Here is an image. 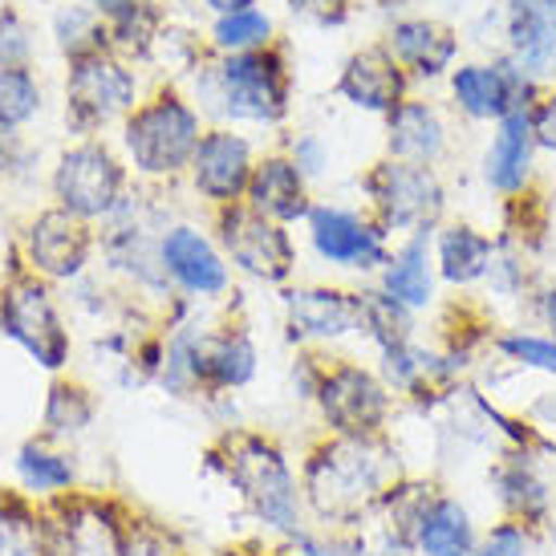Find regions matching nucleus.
Returning <instances> with one entry per match:
<instances>
[{
  "mask_svg": "<svg viewBox=\"0 0 556 556\" xmlns=\"http://www.w3.org/2000/svg\"><path fill=\"white\" fill-rule=\"evenodd\" d=\"M301 464V492L309 525L321 528H366L378 516L387 492L406 476V459L394 439H338L313 434Z\"/></svg>",
  "mask_w": 556,
  "mask_h": 556,
  "instance_id": "f257e3e1",
  "label": "nucleus"
},
{
  "mask_svg": "<svg viewBox=\"0 0 556 556\" xmlns=\"http://www.w3.org/2000/svg\"><path fill=\"white\" fill-rule=\"evenodd\" d=\"M207 471L232 488L240 508L273 544L309 528L301 464L273 431H261V427L216 431L212 447H207Z\"/></svg>",
  "mask_w": 556,
  "mask_h": 556,
  "instance_id": "f03ea898",
  "label": "nucleus"
},
{
  "mask_svg": "<svg viewBox=\"0 0 556 556\" xmlns=\"http://www.w3.org/2000/svg\"><path fill=\"white\" fill-rule=\"evenodd\" d=\"M317 431L338 439H387L402 415V402L357 357H325L321 382L313 394Z\"/></svg>",
  "mask_w": 556,
  "mask_h": 556,
  "instance_id": "7ed1b4c3",
  "label": "nucleus"
},
{
  "mask_svg": "<svg viewBox=\"0 0 556 556\" xmlns=\"http://www.w3.org/2000/svg\"><path fill=\"white\" fill-rule=\"evenodd\" d=\"M203 139L200 110H191L184 98L163 93L147 106L130 110L123 126L126 163L147 179H175L191 167V155Z\"/></svg>",
  "mask_w": 556,
  "mask_h": 556,
  "instance_id": "20e7f679",
  "label": "nucleus"
},
{
  "mask_svg": "<svg viewBox=\"0 0 556 556\" xmlns=\"http://www.w3.org/2000/svg\"><path fill=\"white\" fill-rule=\"evenodd\" d=\"M0 333L53 378H62L74 362L70 325L49 293V280L33 277V273H16L0 289Z\"/></svg>",
  "mask_w": 556,
  "mask_h": 556,
  "instance_id": "39448f33",
  "label": "nucleus"
},
{
  "mask_svg": "<svg viewBox=\"0 0 556 556\" xmlns=\"http://www.w3.org/2000/svg\"><path fill=\"white\" fill-rule=\"evenodd\" d=\"M366 195H370L374 219L399 240L434 236L447 216V187L439 179V170L418 167V163H399V159L374 163V170L366 175Z\"/></svg>",
  "mask_w": 556,
  "mask_h": 556,
  "instance_id": "423d86ee",
  "label": "nucleus"
},
{
  "mask_svg": "<svg viewBox=\"0 0 556 556\" xmlns=\"http://www.w3.org/2000/svg\"><path fill=\"white\" fill-rule=\"evenodd\" d=\"M553 439H528L516 447L495 451L488 459V495L495 500L500 520H516L541 532L556 508V476H553Z\"/></svg>",
  "mask_w": 556,
  "mask_h": 556,
  "instance_id": "0eeeda50",
  "label": "nucleus"
},
{
  "mask_svg": "<svg viewBox=\"0 0 556 556\" xmlns=\"http://www.w3.org/2000/svg\"><path fill=\"white\" fill-rule=\"evenodd\" d=\"M49 187H53V200H58L53 207H62V212L86 219V224H106L130 200L126 163L98 139L74 142L70 151H62L58 167L49 175Z\"/></svg>",
  "mask_w": 556,
  "mask_h": 556,
  "instance_id": "6e6552de",
  "label": "nucleus"
},
{
  "mask_svg": "<svg viewBox=\"0 0 556 556\" xmlns=\"http://www.w3.org/2000/svg\"><path fill=\"white\" fill-rule=\"evenodd\" d=\"M130 516L110 492H78L46 508V556H130Z\"/></svg>",
  "mask_w": 556,
  "mask_h": 556,
  "instance_id": "1a4fd4ad",
  "label": "nucleus"
},
{
  "mask_svg": "<svg viewBox=\"0 0 556 556\" xmlns=\"http://www.w3.org/2000/svg\"><path fill=\"white\" fill-rule=\"evenodd\" d=\"M212 110L232 123H261L273 126L289 110V81L273 53H236L216 70L207 86Z\"/></svg>",
  "mask_w": 556,
  "mask_h": 556,
  "instance_id": "9d476101",
  "label": "nucleus"
},
{
  "mask_svg": "<svg viewBox=\"0 0 556 556\" xmlns=\"http://www.w3.org/2000/svg\"><path fill=\"white\" fill-rule=\"evenodd\" d=\"M216 240L236 273L261 285H289L296 273V244L289 228L256 216L248 203H232L216 212Z\"/></svg>",
  "mask_w": 556,
  "mask_h": 556,
  "instance_id": "9b49d317",
  "label": "nucleus"
},
{
  "mask_svg": "<svg viewBox=\"0 0 556 556\" xmlns=\"http://www.w3.org/2000/svg\"><path fill=\"white\" fill-rule=\"evenodd\" d=\"M305 228H309V248L317 252V261L329 268H345L362 277H378L387 268L390 232L374 216H362L341 203H313Z\"/></svg>",
  "mask_w": 556,
  "mask_h": 556,
  "instance_id": "f8f14e48",
  "label": "nucleus"
},
{
  "mask_svg": "<svg viewBox=\"0 0 556 556\" xmlns=\"http://www.w3.org/2000/svg\"><path fill=\"white\" fill-rule=\"evenodd\" d=\"M280 309H285V333L301 350L362 338V293L354 289H338V285L285 289Z\"/></svg>",
  "mask_w": 556,
  "mask_h": 556,
  "instance_id": "ddd939ff",
  "label": "nucleus"
},
{
  "mask_svg": "<svg viewBox=\"0 0 556 556\" xmlns=\"http://www.w3.org/2000/svg\"><path fill=\"white\" fill-rule=\"evenodd\" d=\"M159 261L170 289H179L187 301H219L232 289V264L224 256L219 240L200 232L195 224H170L159 236Z\"/></svg>",
  "mask_w": 556,
  "mask_h": 556,
  "instance_id": "4468645a",
  "label": "nucleus"
},
{
  "mask_svg": "<svg viewBox=\"0 0 556 556\" xmlns=\"http://www.w3.org/2000/svg\"><path fill=\"white\" fill-rule=\"evenodd\" d=\"M93 248H98L93 224L70 216L62 207L37 212L21 236V252L29 261V273L41 280H78L90 264Z\"/></svg>",
  "mask_w": 556,
  "mask_h": 556,
  "instance_id": "2eb2a0df",
  "label": "nucleus"
},
{
  "mask_svg": "<svg viewBox=\"0 0 556 556\" xmlns=\"http://www.w3.org/2000/svg\"><path fill=\"white\" fill-rule=\"evenodd\" d=\"M9 476L16 492L37 508H53L70 495L86 492V467L78 447H62L46 434H29L16 443L9 455Z\"/></svg>",
  "mask_w": 556,
  "mask_h": 556,
  "instance_id": "dca6fc26",
  "label": "nucleus"
},
{
  "mask_svg": "<svg viewBox=\"0 0 556 556\" xmlns=\"http://www.w3.org/2000/svg\"><path fill=\"white\" fill-rule=\"evenodd\" d=\"M252 167H256V155H252V142L244 135H236L228 126H212L203 130L200 147L191 155V187L195 195L207 200L212 207H232V203H244L248 179H252Z\"/></svg>",
  "mask_w": 556,
  "mask_h": 556,
  "instance_id": "f3484780",
  "label": "nucleus"
},
{
  "mask_svg": "<svg viewBox=\"0 0 556 556\" xmlns=\"http://www.w3.org/2000/svg\"><path fill=\"white\" fill-rule=\"evenodd\" d=\"M65 98H70V123L78 130H98L135 106V78L118 62L90 53V58H78L70 70Z\"/></svg>",
  "mask_w": 556,
  "mask_h": 556,
  "instance_id": "a211bd4d",
  "label": "nucleus"
},
{
  "mask_svg": "<svg viewBox=\"0 0 556 556\" xmlns=\"http://www.w3.org/2000/svg\"><path fill=\"white\" fill-rule=\"evenodd\" d=\"M451 93L467 118L476 123H500L516 110H532L536 81L528 78L520 65L495 62V65H464L451 78Z\"/></svg>",
  "mask_w": 556,
  "mask_h": 556,
  "instance_id": "6ab92c4d",
  "label": "nucleus"
},
{
  "mask_svg": "<svg viewBox=\"0 0 556 556\" xmlns=\"http://www.w3.org/2000/svg\"><path fill=\"white\" fill-rule=\"evenodd\" d=\"M479 536H483V525H479L476 508L459 492H451L447 483H439L427 495V504L418 508L406 544L418 556H476Z\"/></svg>",
  "mask_w": 556,
  "mask_h": 556,
  "instance_id": "aec40b11",
  "label": "nucleus"
},
{
  "mask_svg": "<svg viewBox=\"0 0 556 556\" xmlns=\"http://www.w3.org/2000/svg\"><path fill=\"white\" fill-rule=\"evenodd\" d=\"M261 374V345L244 325L207 329L200 341V402L216 394H240Z\"/></svg>",
  "mask_w": 556,
  "mask_h": 556,
  "instance_id": "412c9836",
  "label": "nucleus"
},
{
  "mask_svg": "<svg viewBox=\"0 0 556 556\" xmlns=\"http://www.w3.org/2000/svg\"><path fill=\"white\" fill-rule=\"evenodd\" d=\"M536 135H532V110H516L495 123V135L483 151V184L504 200H520L536 170Z\"/></svg>",
  "mask_w": 556,
  "mask_h": 556,
  "instance_id": "4be33fe9",
  "label": "nucleus"
},
{
  "mask_svg": "<svg viewBox=\"0 0 556 556\" xmlns=\"http://www.w3.org/2000/svg\"><path fill=\"white\" fill-rule=\"evenodd\" d=\"M244 203L256 216L273 219L280 228H293L296 219H309L313 212L309 179L296 170V163L289 155H264L252 167Z\"/></svg>",
  "mask_w": 556,
  "mask_h": 556,
  "instance_id": "5701e85b",
  "label": "nucleus"
},
{
  "mask_svg": "<svg viewBox=\"0 0 556 556\" xmlns=\"http://www.w3.org/2000/svg\"><path fill=\"white\" fill-rule=\"evenodd\" d=\"M378 289L394 296L410 313H427L439 296V273H434L431 236H406L390 248L387 268L378 273Z\"/></svg>",
  "mask_w": 556,
  "mask_h": 556,
  "instance_id": "b1692460",
  "label": "nucleus"
},
{
  "mask_svg": "<svg viewBox=\"0 0 556 556\" xmlns=\"http://www.w3.org/2000/svg\"><path fill=\"white\" fill-rule=\"evenodd\" d=\"M98 418H102V402H98V394H93L86 382L62 374V378H53L46 390L37 434H46V439L62 443V447H78V443H86V439L93 434Z\"/></svg>",
  "mask_w": 556,
  "mask_h": 556,
  "instance_id": "393cba45",
  "label": "nucleus"
},
{
  "mask_svg": "<svg viewBox=\"0 0 556 556\" xmlns=\"http://www.w3.org/2000/svg\"><path fill=\"white\" fill-rule=\"evenodd\" d=\"M434 252V273L451 289H476L483 285L488 268L495 256V240L488 232H479L471 224H443L431 236Z\"/></svg>",
  "mask_w": 556,
  "mask_h": 556,
  "instance_id": "a878e982",
  "label": "nucleus"
},
{
  "mask_svg": "<svg viewBox=\"0 0 556 556\" xmlns=\"http://www.w3.org/2000/svg\"><path fill=\"white\" fill-rule=\"evenodd\" d=\"M443 151H447V126L434 106L406 98L387 114V159L434 167Z\"/></svg>",
  "mask_w": 556,
  "mask_h": 556,
  "instance_id": "bb28decb",
  "label": "nucleus"
},
{
  "mask_svg": "<svg viewBox=\"0 0 556 556\" xmlns=\"http://www.w3.org/2000/svg\"><path fill=\"white\" fill-rule=\"evenodd\" d=\"M338 90L357 110H374V114H390L399 102H406L402 98L406 93V78H402L399 62L390 53H382V49H366V53L350 58Z\"/></svg>",
  "mask_w": 556,
  "mask_h": 556,
  "instance_id": "cd10ccee",
  "label": "nucleus"
},
{
  "mask_svg": "<svg viewBox=\"0 0 556 556\" xmlns=\"http://www.w3.org/2000/svg\"><path fill=\"white\" fill-rule=\"evenodd\" d=\"M516 65L536 81L556 65V0H511Z\"/></svg>",
  "mask_w": 556,
  "mask_h": 556,
  "instance_id": "c85d7f7f",
  "label": "nucleus"
},
{
  "mask_svg": "<svg viewBox=\"0 0 556 556\" xmlns=\"http://www.w3.org/2000/svg\"><path fill=\"white\" fill-rule=\"evenodd\" d=\"M0 556H46V508L0 488Z\"/></svg>",
  "mask_w": 556,
  "mask_h": 556,
  "instance_id": "c756f323",
  "label": "nucleus"
},
{
  "mask_svg": "<svg viewBox=\"0 0 556 556\" xmlns=\"http://www.w3.org/2000/svg\"><path fill=\"white\" fill-rule=\"evenodd\" d=\"M455 58V37L439 25H427V21H406L394 29V62L410 65L418 78H434L443 74Z\"/></svg>",
  "mask_w": 556,
  "mask_h": 556,
  "instance_id": "7c9ffc66",
  "label": "nucleus"
},
{
  "mask_svg": "<svg viewBox=\"0 0 556 556\" xmlns=\"http://www.w3.org/2000/svg\"><path fill=\"white\" fill-rule=\"evenodd\" d=\"M362 293V338L378 350H390V345H406V341L418 338V313H410L406 305H399L394 296H387L378 285L370 289H357Z\"/></svg>",
  "mask_w": 556,
  "mask_h": 556,
  "instance_id": "2f4dec72",
  "label": "nucleus"
},
{
  "mask_svg": "<svg viewBox=\"0 0 556 556\" xmlns=\"http://www.w3.org/2000/svg\"><path fill=\"white\" fill-rule=\"evenodd\" d=\"M492 354L500 362H508L511 370L556 378V338H548V333H536V329H504V333H492Z\"/></svg>",
  "mask_w": 556,
  "mask_h": 556,
  "instance_id": "473e14b6",
  "label": "nucleus"
},
{
  "mask_svg": "<svg viewBox=\"0 0 556 556\" xmlns=\"http://www.w3.org/2000/svg\"><path fill=\"white\" fill-rule=\"evenodd\" d=\"M277 556H366V528L309 525L277 544Z\"/></svg>",
  "mask_w": 556,
  "mask_h": 556,
  "instance_id": "72a5a7b5",
  "label": "nucleus"
},
{
  "mask_svg": "<svg viewBox=\"0 0 556 556\" xmlns=\"http://www.w3.org/2000/svg\"><path fill=\"white\" fill-rule=\"evenodd\" d=\"M41 110V90L37 81L25 74V70H13V65H0V126H25Z\"/></svg>",
  "mask_w": 556,
  "mask_h": 556,
  "instance_id": "f704fd0d",
  "label": "nucleus"
},
{
  "mask_svg": "<svg viewBox=\"0 0 556 556\" xmlns=\"http://www.w3.org/2000/svg\"><path fill=\"white\" fill-rule=\"evenodd\" d=\"M476 556H544V544H541V532H536V528L516 525V520H500V516H495L492 525H483Z\"/></svg>",
  "mask_w": 556,
  "mask_h": 556,
  "instance_id": "c9c22d12",
  "label": "nucleus"
},
{
  "mask_svg": "<svg viewBox=\"0 0 556 556\" xmlns=\"http://www.w3.org/2000/svg\"><path fill=\"white\" fill-rule=\"evenodd\" d=\"M264 37H268V16L252 13V9L228 13L216 25V46L236 49V53H252L256 46H264Z\"/></svg>",
  "mask_w": 556,
  "mask_h": 556,
  "instance_id": "e433bc0d",
  "label": "nucleus"
},
{
  "mask_svg": "<svg viewBox=\"0 0 556 556\" xmlns=\"http://www.w3.org/2000/svg\"><path fill=\"white\" fill-rule=\"evenodd\" d=\"M58 37H62L65 53H74V62H78V58H90V53H98L102 29H98V21H93L90 13L70 9V13L58 16Z\"/></svg>",
  "mask_w": 556,
  "mask_h": 556,
  "instance_id": "4c0bfd02",
  "label": "nucleus"
},
{
  "mask_svg": "<svg viewBox=\"0 0 556 556\" xmlns=\"http://www.w3.org/2000/svg\"><path fill=\"white\" fill-rule=\"evenodd\" d=\"M289 159L296 163V170L305 179H317L325 167H329V147H325L317 135H296L293 147H289Z\"/></svg>",
  "mask_w": 556,
  "mask_h": 556,
  "instance_id": "58836bf2",
  "label": "nucleus"
},
{
  "mask_svg": "<svg viewBox=\"0 0 556 556\" xmlns=\"http://www.w3.org/2000/svg\"><path fill=\"white\" fill-rule=\"evenodd\" d=\"M25 58H29V33L16 16H0V65H13V70H25Z\"/></svg>",
  "mask_w": 556,
  "mask_h": 556,
  "instance_id": "ea45409f",
  "label": "nucleus"
},
{
  "mask_svg": "<svg viewBox=\"0 0 556 556\" xmlns=\"http://www.w3.org/2000/svg\"><path fill=\"white\" fill-rule=\"evenodd\" d=\"M532 135H536V147L556 155V93L541 98L536 106H532Z\"/></svg>",
  "mask_w": 556,
  "mask_h": 556,
  "instance_id": "a19ab883",
  "label": "nucleus"
},
{
  "mask_svg": "<svg viewBox=\"0 0 556 556\" xmlns=\"http://www.w3.org/2000/svg\"><path fill=\"white\" fill-rule=\"evenodd\" d=\"M366 556H418L410 544L378 525H366Z\"/></svg>",
  "mask_w": 556,
  "mask_h": 556,
  "instance_id": "79ce46f5",
  "label": "nucleus"
},
{
  "mask_svg": "<svg viewBox=\"0 0 556 556\" xmlns=\"http://www.w3.org/2000/svg\"><path fill=\"white\" fill-rule=\"evenodd\" d=\"M29 167V151H25V142L16 130L9 126H0V175H16V170Z\"/></svg>",
  "mask_w": 556,
  "mask_h": 556,
  "instance_id": "37998d69",
  "label": "nucleus"
},
{
  "mask_svg": "<svg viewBox=\"0 0 556 556\" xmlns=\"http://www.w3.org/2000/svg\"><path fill=\"white\" fill-rule=\"evenodd\" d=\"M525 418L536 434L556 439V390H548V394H541V399L532 402V406L525 410Z\"/></svg>",
  "mask_w": 556,
  "mask_h": 556,
  "instance_id": "c03bdc74",
  "label": "nucleus"
},
{
  "mask_svg": "<svg viewBox=\"0 0 556 556\" xmlns=\"http://www.w3.org/2000/svg\"><path fill=\"white\" fill-rule=\"evenodd\" d=\"M532 309H536V317H541L544 333L556 338V285H548V289H541V293L532 296Z\"/></svg>",
  "mask_w": 556,
  "mask_h": 556,
  "instance_id": "a18cd8bd",
  "label": "nucleus"
},
{
  "mask_svg": "<svg viewBox=\"0 0 556 556\" xmlns=\"http://www.w3.org/2000/svg\"><path fill=\"white\" fill-rule=\"evenodd\" d=\"M293 9L313 21H341V0H293Z\"/></svg>",
  "mask_w": 556,
  "mask_h": 556,
  "instance_id": "49530a36",
  "label": "nucleus"
},
{
  "mask_svg": "<svg viewBox=\"0 0 556 556\" xmlns=\"http://www.w3.org/2000/svg\"><path fill=\"white\" fill-rule=\"evenodd\" d=\"M541 544H544V553L556 556V508H553V516H548V525L541 528Z\"/></svg>",
  "mask_w": 556,
  "mask_h": 556,
  "instance_id": "de8ad7c7",
  "label": "nucleus"
},
{
  "mask_svg": "<svg viewBox=\"0 0 556 556\" xmlns=\"http://www.w3.org/2000/svg\"><path fill=\"white\" fill-rule=\"evenodd\" d=\"M212 9H219V13H244L252 0H207Z\"/></svg>",
  "mask_w": 556,
  "mask_h": 556,
  "instance_id": "09e8293b",
  "label": "nucleus"
},
{
  "mask_svg": "<svg viewBox=\"0 0 556 556\" xmlns=\"http://www.w3.org/2000/svg\"><path fill=\"white\" fill-rule=\"evenodd\" d=\"M93 4H102V9H123L126 0H93Z\"/></svg>",
  "mask_w": 556,
  "mask_h": 556,
  "instance_id": "8fccbe9b",
  "label": "nucleus"
},
{
  "mask_svg": "<svg viewBox=\"0 0 556 556\" xmlns=\"http://www.w3.org/2000/svg\"><path fill=\"white\" fill-rule=\"evenodd\" d=\"M184 556H191V553H184Z\"/></svg>",
  "mask_w": 556,
  "mask_h": 556,
  "instance_id": "3c124183",
  "label": "nucleus"
}]
</instances>
